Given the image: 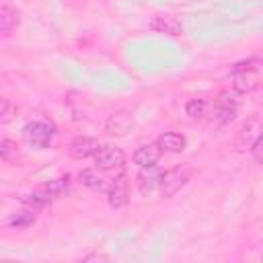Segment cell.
I'll return each instance as SVG.
<instances>
[{
  "label": "cell",
  "instance_id": "1",
  "mask_svg": "<svg viewBox=\"0 0 263 263\" xmlns=\"http://www.w3.org/2000/svg\"><path fill=\"white\" fill-rule=\"evenodd\" d=\"M191 175H193V168H191L189 164H177V166H173L171 171L162 173L160 183H158V191H160V195H162V197H171V195H175L181 187L187 185V181L191 179Z\"/></svg>",
  "mask_w": 263,
  "mask_h": 263
},
{
  "label": "cell",
  "instance_id": "2",
  "mask_svg": "<svg viewBox=\"0 0 263 263\" xmlns=\"http://www.w3.org/2000/svg\"><path fill=\"white\" fill-rule=\"evenodd\" d=\"M53 125L51 123H45V121H29L25 127H23V136L25 140L31 144V146H37V148H45L51 138H53Z\"/></svg>",
  "mask_w": 263,
  "mask_h": 263
},
{
  "label": "cell",
  "instance_id": "3",
  "mask_svg": "<svg viewBox=\"0 0 263 263\" xmlns=\"http://www.w3.org/2000/svg\"><path fill=\"white\" fill-rule=\"evenodd\" d=\"M92 156H95L97 166L103 168V171L119 168V166H123V162H125V154H123V150L117 148V146H101Z\"/></svg>",
  "mask_w": 263,
  "mask_h": 263
},
{
  "label": "cell",
  "instance_id": "4",
  "mask_svg": "<svg viewBox=\"0 0 263 263\" xmlns=\"http://www.w3.org/2000/svg\"><path fill=\"white\" fill-rule=\"evenodd\" d=\"M107 197H109V205L113 210L123 208L129 201V181L125 175H117L109 187H107Z\"/></svg>",
  "mask_w": 263,
  "mask_h": 263
},
{
  "label": "cell",
  "instance_id": "5",
  "mask_svg": "<svg viewBox=\"0 0 263 263\" xmlns=\"http://www.w3.org/2000/svg\"><path fill=\"white\" fill-rule=\"evenodd\" d=\"M148 27L154 31V33H160V35H171V37H177L183 33V25L177 16L173 14H158V16H152Z\"/></svg>",
  "mask_w": 263,
  "mask_h": 263
},
{
  "label": "cell",
  "instance_id": "6",
  "mask_svg": "<svg viewBox=\"0 0 263 263\" xmlns=\"http://www.w3.org/2000/svg\"><path fill=\"white\" fill-rule=\"evenodd\" d=\"M134 125V117L129 111H115L113 115H109L105 129L109 136H125Z\"/></svg>",
  "mask_w": 263,
  "mask_h": 263
},
{
  "label": "cell",
  "instance_id": "7",
  "mask_svg": "<svg viewBox=\"0 0 263 263\" xmlns=\"http://www.w3.org/2000/svg\"><path fill=\"white\" fill-rule=\"evenodd\" d=\"M101 148V142L92 136H76L72 142H70V154L74 158H88L92 156L97 150Z\"/></svg>",
  "mask_w": 263,
  "mask_h": 263
},
{
  "label": "cell",
  "instance_id": "8",
  "mask_svg": "<svg viewBox=\"0 0 263 263\" xmlns=\"http://www.w3.org/2000/svg\"><path fill=\"white\" fill-rule=\"evenodd\" d=\"M162 156V150L158 144H144L140 146L136 152H134V162L140 166V168H150V166H156V162L160 160Z\"/></svg>",
  "mask_w": 263,
  "mask_h": 263
},
{
  "label": "cell",
  "instance_id": "9",
  "mask_svg": "<svg viewBox=\"0 0 263 263\" xmlns=\"http://www.w3.org/2000/svg\"><path fill=\"white\" fill-rule=\"evenodd\" d=\"M261 134V123H259V117L253 115L242 127H240V134L236 138V150H249L253 140Z\"/></svg>",
  "mask_w": 263,
  "mask_h": 263
},
{
  "label": "cell",
  "instance_id": "10",
  "mask_svg": "<svg viewBox=\"0 0 263 263\" xmlns=\"http://www.w3.org/2000/svg\"><path fill=\"white\" fill-rule=\"evenodd\" d=\"M234 76V82H232V86H234V90L238 92V95H245V92H253L255 88H257V84H259V74L251 68V70H242V72H236V74H232Z\"/></svg>",
  "mask_w": 263,
  "mask_h": 263
},
{
  "label": "cell",
  "instance_id": "11",
  "mask_svg": "<svg viewBox=\"0 0 263 263\" xmlns=\"http://www.w3.org/2000/svg\"><path fill=\"white\" fill-rule=\"evenodd\" d=\"M78 181H80L84 187H88V189H92V191H99V193L107 191V187H109V181H107L97 168H84V171H80V173H78Z\"/></svg>",
  "mask_w": 263,
  "mask_h": 263
},
{
  "label": "cell",
  "instance_id": "12",
  "mask_svg": "<svg viewBox=\"0 0 263 263\" xmlns=\"http://www.w3.org/2000/svg\"><path fill=\"white\" fill-rule=\"evenodd\" d=\"M236 109H238V105H230V103H218V101H214V107H212V113H210L212 123H216V125H224V123L232 121L234 115H236Z\"/></svg>",
  "mask_w": 263,
  "mask_h": 263
},
{
  "label": "cell",
  "instance_id": "13",
  "mask_svg": "<svg viewBox=\"0 0 263 263\" xmlns=\"http://www.w3.org/2000/svg\"><path fill=\"white\" fill-rule=\"evenodd\" d=\"M158 146H160V150L162 152H181V150H185V138L181 136V134H175V132H164L160 138H158V142H156Z\"/></svg>",
  "mask_w": 263,
  "mask_h": 263
},
{
  "label": "cell",
  "instance_id": "14",
  "mask_svg": "<svg viewBox=\"0 0 263 263\" xmlns=\"http://www.w3.org/2000/svg\"><path fill=\"white\" fill-rule=\"evenodd\" d=\"M18 27V12L12 6H0V35H8Z\"/></svg>",
  "mask_w": 263,
  "mask_h": 263
},
{
  "label": "cell",
  "instance_id": "15",
  "mask_svg": "<svg viewBox=\"0 0 263 263\" xmlns=\"http://www.w3.org/2000/svg\"><path fill=\"white\" fill-rule=\"evenodd\" d=\"M152 168H154V166H150L148 173H140V175H138V185H140V189H142L144 193H150V191L158 189V183H160L162 173L152 171Z\"/></svg>",
  "mask_w": 263,
  "mask_h": 263
},
{
  "label": "cell",
  "instance_id": "16",
  "mask_svg": "<svg viewBox=\"0 0 263 263\" xmlns=\"http://www.w3.org/2000/svg\"><path fill=\"white\" fill-rule=\"evenodd\" d=\"M68 187H70V177L66 175V177H60V179H55V181H49L45 187H41L49 197H51V201L55 199V197H60V195H64L66 191H68Z\"/></svg>",
  "mask_w": 263,
  "mask_h": 263
},
{
  "label": "cell",
  "instance_id": "17",
  "mask_svg": "<svg viewBox=\"0 0 263 263\" xmlns=\"http://www.w3.org/2000/svg\"><path fill=\"white\" fill-rule=\"evenodd\" d=\"M205 111H208V101H205V99H191V101H187V105H185V113H187L189 117H193V119L203 117Z\"/></svg>",
  "mask_w": 263,
  "mask_h": 263
},
{
  "label": "cell",
  "instance_id": "18",
  "mask_svg": "<svg viewBox=\"0 0 263 263\" xmlns=\"http://www.w3.org/2000/svg\"><path fill=\"white\" fill-rule=\"evenodd\" d=\"M10 226L14 228H27V226H33L35 224V214L33 212H18L16 216H12L8 220Z\"/></svg>",
  "mask_w": 263,
  "mask_h": 263
},
{
  "label": "cell",
  "instance_id": "19",
  "mask_svg": "<svg viewBox=\"0 0 263 263\" xmlns=\"http://www.w3.org/2000/svg\"><path fill=\"white\" fill-rule=\"evenodd\" d=\"M16 156V144L12 140H2L0 142V158L2 160H12Z\"/></svg>",
  "mask_w": 263,
  "mask_h": 263
},
{
  "label": "cell",
  "instance_id": "20",
  "mask_svg": "<svg viewBox=\"0 0 263 263\" xmlns=\"http://www.w3.org/2000/svg\"><path fill=\"white\" fill-rule=\"evenodd\" d=\"M214 101L218 103H230V105H238V92L236 90H222Z\"/></svg>",
  "mask_w": 263,
  "mask_h": 263
},
{
  "label": "cell",
  "instance_id": "21",
  "mask_svg": "<svg viewBox=\"0 0 263 263\" xmlns=\"http://www.w3.org/2000/svg\"><path fill=\"white\" fill-rule=\"evenodd\" d=\"M249 150L253 152L255 162H261V160H263V140H261V134L253 140V144H251V148H249Z\"/></svg>",
  "mask_w": 263,
  "mask_h": 263
},
{
  "label": "cell",
  "instance_id": "22",
  "mask_svg": "<svg viewBox=\"0 0 263 263\" xmlns=\"http://www.w3.org/2000/svg\"><path fill=\"white\" fill-rule=\"evenodd\" d=\"M12 117V105L8 99L0 97V121H8Z\"/></svg>",
  "mask_w": 263,
  "mask_h": 263
},
{
  "label": "cell",
  "instance_id": "23",
  "mask_svg": "<svg viewBox=\"0 0 263 263\" xmlns=\"http://www.w3.org/2000/svg\"><path fill=\"white\" fill-rule=\"evenodd\" d=\"M253 64H259V60H257V58H251V60L238 62V64H234V68L230 70V74H236V72H242V70H251V68H253Z\"/></svg>",
  "mask_w": 263,
  "mask_h": 263
}]
</instances>
